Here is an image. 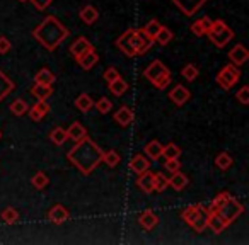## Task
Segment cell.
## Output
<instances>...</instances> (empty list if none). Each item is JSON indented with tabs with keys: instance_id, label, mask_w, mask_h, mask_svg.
Masks as SVG:
<instances>
[{
	"instance_id": "cell-1",
	"label": "cell",
	"mask_w": 249,
	"mask_h": 245,
	"mask_svg": "<svg viewBox=\"0 0 249 245\" xmlns=\"http://www.w3.org/2000/svg\"><path fill=\"white\" fill-rule=\"evenodd\" d=\"M67 159L77 167L82 174L89 176L92 174V170L103 162V150L89 138H82L80 142H77V145L72 150L67 152Z\"/></svg>"
},
{
	"instance_id": "cell-2",
	"label": "cell",
	"mask_w": 249,
	"mask_h": 245,
	"mask_svg": "<svg viewBox=\"0 0 249 245\" xmlns=\"http://www.w3.org/2000/svg\"><path fill=\"white\" fill-rule=\"evenodd\" d=\"M69 29L62 24L56 17L53 16H48L45 21L39 26H36L35 31H33V36L35 39L39 43L41 46H45V49L48 51H53L60 46V43L65 38H69Z\"/></svg>"
},
{
	"instance_id": "cell-3",
	"label": "cell",
	"mask_w": 249,
	"mask_h": 245,
	"mask_svg": "<svg viewBox=\"0 0 249 245\" xmlns=\"http://www.w3.org/2000/svg\"><path fill=\"white\" fill-rule=\"evenodd\" d=\"M143 75L149 82L154 83V87L159 90H164L171 83V72L167 70V66L164 65L160 60H154L145 70Z\"/></svg>"
},
{
	"instance_id": "cell-4",
	"label": "cell",
	"mask_w": 249,
	"mask_h": 245,
	"mask_svg": "<svg viewBox=\"0 0 249 245\" xmlns=\"http://www.w3.org/2000/svg\"><path fill=\"white\" fill-rule=\"evenodd\" d=\"M205 34L208 36L212 43H213L217 48H224L232 38H234V31L225 24L222 19H217V21H212L210 28L207 29Z\"/></svg>"
},
{
	"instance_id": "cell-5",
	"label": "cell",
	"mask_w": 249,
	"mask_h": 245,
	"mask_svg": "<svg viewBox=\"0 0 249 245\" xmlns=\"http://www.w3.org/2000/svg\"><path fill=\"white\" fill-rule=\"evenodd\" d=\"M215 211H217L218 216L222 218V221L229 227V225H232L242 213H244V204L235 199V197L229 196Z\"/></svg>"
},
{
	"instance_id": "cell-6",
	"label": "cell",
	"mask_w": 249,
	"mask_h": 245,
	"mask_svg": "<svg viewBox=\"0 0 249 245\" xmlns=\"http://www.w3.org/2000/svg\"><path fill=\"white\" fill-rule=\"evenodd\" d=\"M207 216H208V214L205 213V211L201 210L198 204L188 206L186 210L181 213V218H183V220L186 221V223L190 225V227L193 228L196 233L205 231V228H207Z\"/></svg>"
},
{
	"instance_id": "cell-7",
	"label": "cell",
	"mask_w": 249,
	"mask_h": 245,
	"mask_svg": "<svg viewBox=\"0 0 249 245\" xmlns=\"http://www.w3.org/2000/svg\"><path fill=\"white\" fill-rule=\"evenodd\" d=\"M239 79H241V70H239V66L232 65V63L225 65L224 68L217 73V83L224 90H231L232 87L239 82Z\"/></svg>"
},
{
	"instance_id": "cell-8",
	"label": "cell",
	"mask_w": 249,
	"mask_h": 245,
	"mask_svg": "<svg viewBox=\"0 0 249 245\" xmlns=\"http://www.w3.org/2000/svg\"><path fill=\"white\" fill-rule=\"evenodd\" d=\"M171 2H173L186 17H191V16H195L205 4H207L208 0H171Z\"/></svg>"
},
{
	"instance_id": "cell-9",
	"label": "cell",
	"mask_w": 249,
	"mask_h": 245,
	"mask_svg": "<svg viewBox=\"0 0 249 245\" xmlns=\"http://www.w3.org/2000/svg\"><path fill=\"white\" fill-rule=\"evenodd\" d=\"M133 33H135V29H126V33H123V34L116 39V46L126 56H135V49H133V46H132Z\"/></svg>"
},
{
	"instance_id": "cell-10",
	"label": "cell",
	"mask_w": 249,
	"mask_h": 245,
	"mask_svg": "<svg viewBox=\"0 0 249 245\" xmlns=\"http://www.w3.org/2000/svg\"><path fill=\"white\" fill-rule=\"evenodd\" d=\"M92 49H94V46L89 43V39L80 36V38H77L75 41L72 43V46H70V55H72L73 58H79L84 53H89V51H92Z\"/></svg>"
},
{
	"instance_id": "cell-11",
	"label": "cell",
	"mask_w": 249,
	"mask_h": 245,
	"mask_svg": "<svg viewBox=\"0 0 249 245\" xmlns=\"http://www.w3.org/2000/svg\"><path fill=\"white\" fill-rule=\"evenodd\" d=\"M229 60H231L232 65L241 66L249 60V51L242 45H235L234 48L229 51Z\"/></svg>"
},
{
	"instance_id": "cell-12",
	"label": "cell",
	"mask_w": 249,
	"mask_h": 245,
	"mask_svg": "<svg viewBox=\"0 0 249 245\" xmlns=\"http://www.w3.org/2000/svg\"><path fill=\"white\" fill-rule=\"evenodd\" d=\"M132 46H133V49H135V55H143V53L152 46V41H149L142 33L135 29V33H133V36H132Z\"/></svg>"
},
{
	"instance_id": "cell-13",
	"label": "cell",
	"mask_w": 249,
	"mask_h": 245,
	"mask_svg": "<svg viewBox=\"0 0 249 245\" xmlns=\"http://www.w3.org/2000/svg\"><path fill=\"white\" fill-rule=\"evenodd\" d=\"M133 119H135V114H133V111L126 106H121L120 109L114 113V121H116L120 126H123V128H126L128 125H132Z\"/></svg>"
},
{
	"instance_id": "cell-14",
	"label": "cell",
	"mask_w": 249,
	"mask_h": 245,
	"mask_svg": "<svg viewBox=\"0 0 249 245\" xmlns=\"http://www.w3.org/2000/svg\"><path fill=\"white\" fill-rule=\"evenodd\" d=\"M190 97H191L190 90H188L186 87H183V85H176L169 92V99L173 100L176 106H184V104L190 100Z\"/></svg>"
},
{
	"instance_id": "cell-15",
	"label": "cell",
	"mask_w": 249,
	"mask_h": 245,
	"mask_svg": "<svg viewBox=\"0 0 249 245\" xmlns=\"http://www.w3.org/2000/svg\"><path fill=\"white\" fill-rule=\"evenodd\" d=\"M48 218L52 223L60 225L69 220V210H67L63 204H55V206H52V210L48 211Z\"/></svg>"
},
{
	"instance_id": "cell-16",
	"label": "cell",
	"mask_w": 249,
	"mask_h": 245,
	"mask_svg": "<svg viewBox=\"0 0 249 245\" xmlns=\"http://www.w3.org/2000/svg\"><path fill=\"white\" fill-rule=\"evenodd\" d=\"M48 113H50V104L46 100H38L35 106H31V109H28V114L33 121H41Z\"/></svg>"
},
{
	"instance_id": "cell-17",
	"label": "cell",
	"mask_w": 249,
	"mask_h": 245,
	"mask_svg": "<svg viewBox=\"0 0 249 245\" xmlns=\"http://www.w3.org/2000/svg\"><path fill=\"white\" fill-rule=\"evenodd\" d=\"M137 186H139L145 194L154 193V172H150V170H145V172L139 174Z\"/></svg>"
},
{
	"instance_id": "cell-18",
	"label": "cell",
	"mask_w": 249,
	"mask_h": 245,
	"mask_svg": "<svg viewBox=\"0 0 249 245\" xmlns=\"http://www.w3.org/2000/svg\"><path fill=\"white\" fill-rule=\"evenodd\" d=\"M149 167H150L149 159H147L145 155H142V153H137V155H133L132 160H130V169L135 174L145 172V170H149Z\"/></svg>"
},
{
	"instance_id": "cell-19",
	"label": "cell",
	"mask_w": 249,
	"mask_h": 245,
	"mask_svg": "<svg viewBox=\"0 0 249 245\" xmlns=\"http://www.w3.org/2000/svg\"><path fill=\"white\" fill-rule=\"evenodd\" d=\"M207 227L210 228L213 233H222V231L227 228V225L222 221V218L218 216L217 211H210L207 216Z\"/></svg>"
},
{
	"instance_id": "cell-20",
	"label": "cell",
	"mask_w": 249,
	"mask_h": 245,
	"mask_svg": "<svg viewBox=\"0 0 249 245\" xmlns=\"http://www.w3.org/2000/svg\"><path fill=\"white\" fill-rule=\"evenodd\" d=\"M139 223L142 225L145 230H152V228H156L157 223H159V216H157L152 210H145L139 216Z\"/></svg>"
},
{
	"instance_id": "cell-21",
	"label": "cell",
	"mask_w": 249,
	"mask_h": 245,
	"mask_svg": "<svg viewBox=\"0 0 249 245\" xmlns=\"http://www.w3.org/2000/svg\"><path fill=\"white\" fill-rule=\"evenodd\" d=\"M67 136H69V140H72V142L77 143V142H80L82 138H86L87 130L80 125L79 121H75V123H72V125L69 126V130H67Z\"/></svg>"
},
{
	"instance_id": "cell-22",
	"label": "cell",
	"mask_w": 249,
	"mask_h": 245,
	"mask_svg": "<svg viewBox=\"0 0 249 245\" xmlns=\"http://www.w3.org/2000/svg\"><path fill=\"white\" fill-rule=\"evenodd\" d=\"M188 182H190L188 176H184V174L179 172V170H178V172H173V176L169 177V186L173 187L174 191H178V193L183 191L184 187L188 186Z\"/></svg>"
},
{
	"instance_id": "cell-23",
	"label": "cell",
	"mask_w": 249,
	"mask_h": 245,
	"mask_svg": "<svg viewBox=\"0 0 249 245\" xmlns=\"http://www.w3.org/2000/svg\"><path fill=\"white\" fill-rule=\"evenodd\" d=\"M162 148L164 147L157 140H154V142H149L143 147V152H145V157H149L150 160H159L162 157Z\"/></svg>"
},
{
	"instance_id": "cell-24",
	"label": "cell",
	"mask_w": 249,
	"mask_h": 245,
	"mask_svg": "<svg viewBox=\"0 0 249 245\" xmlns=\"http://www.w3.org/2000/svg\"><path fill=\"white\" fill-rule=\"evenodd\" d=\"M12 90H14V82L0 70V102H2Z\"/></svg>"
},
{
	"instance_id": "cell-25",
	"label": "cell",
	"mask_w": 249,
	"mask_h": 245,
	"mask_svg": "<svg viewBox=\"0 0 249 245\" xmlns=\"http://www.w3.org/2000/svg\"><path fill=\"white\" fill-rule=\"evenodd\" d=\"M55 73L50 68H41L35 75V83H43V85H53L55 83Z\"/></svg>"
},
{
	"instance_id": "cell-26",
	"label": "cell",
	"mask_w": 249,
	"mask_h": 245,
	"mask_svg": "<svg viewBox=\"0 0 249 245\" xmlns=\"http://www.w3.org/2000/svg\"><path fill=\"white\" fill-rule=\"evenodd\" d=\"M31 94L36 97L38 100H46L48 97H52L53 89L52 85H43V83H35L31 87Z\"/></svg>"
},
{
	"instance_id": "cell-27",
	"label": "cell",
	"mask_w": 249,
	"mask_h": 245,
	"mask_svg": "<svg viewBox=\"0 0 249 245\" xmlns=\"http://www.w3.org/2000/svg\"><path fill=\"white\" fill-rule=\"evenodd\" d=\"M159 29H160V22L157 21V19H152V21H149L142 29H140V33H142L149 41L154 43V39H156V34H157Z\"/></svg>"
},
{
	"instance_id": "cell-28",
	"label": "cell",
	"mask_w": 249,
	"mask_h": 245,
	"mask_svg": "<svg viewBox=\"0 0 249 245\" xmlns=\"http://www.w3.org/2000/svg\"><path fill=\"white\" fill-rule=\"evenodd\" d=\"M107 89H109V92L113 94V96L120 97L128 90V83H126V80L121 79V77H118L116 80H113V82L107 83Z\"/></svg>"
},
{
	"instance_id": "cell-29",
	"label": "cell",
	"mask_w": 249,
	"mask_h": 245,
	"mask_svg": "<svg viewBox=\"0 0 249 245\" xmlns=\"http://www.w3.org/2000/svg\"><path fill=\"white\" fill-rule=\"evenodd\" d=\"M77 63H79L80 66H82L84 70H90L94 65L97 63V60H99V56L96 55V51H89V53H84L82 56H79V58H75Z\"/></svg>"
},
{
	"instance_id": "cell-30",
	"label": "cell",
	"mask_w": 249,
	"mask_h": 245,
	"mask_svg": "<svg viewBox=\"0 0 249 245\" xmlns=\"http://www.w3.org/2000/svg\"><path fill=\"white\" fill-rule=\"evenodd\" d=\"M79 16L86 24H94V22L99 19V12H97L96 7H92V5H86V7L80 11Z\"/></svg>"
},
{
	"instance_id": "cell-31",
	"label": "cell",
	"mask_w": 249,
	"mask_h": 245,
	"mask_svg": "<svg viewBox=\"0 0 249 245\" xmlns=\"http://www.w3.org/2000/svg\"><path fill=\"white\" fill-rule=\"evenodd\" d=\"M75 107L80 111V113H87V111H90L94 107L92 97L87 96V94H80V96L75 99Z\"/></svg>"
},
{
	"instance_id": "cell-32",
	"label": "cell",
	"mask_w": 249,
	"mask_h": 245,
	"mask_svg": "<svg viewBox=\"0 0 249 245\" xmlns=\"http://www.w3.org/2000/svg\"><path fill=\"white\" fill-rule=\"evenodd\" d=\"M173 38H174L173 31H171V29H167L166 26H160V29L157 31L156 39H154V41L159 43L160 46H166V45H169L171 39H173Z\"/></svg>"
},
{
	"instance_id": "cell-33",
	"label": "cell",
	"mask_w": 249,
	"mask_h": 245,
	"mask_svg": "<svg viewBox=\"0 0 249 245\" xmlns=\"http://www.w3.org/2000/svg\"><path fill=\"white\" fill-rule=\"evenodd\" d=\"M167 187H169V179H167L162 172L154 174V191H156V193H162Z\"/></svg>"
},
{
	"instance_id": "cell-34",
	"label": "cell",
	"mask_w": 249,
	"mask_h": 245,
	"mask_svg": "<svg viewBox=\"0 0 249 245\" xmlns=\"http://www.w3.org/2000/svg\"><path fill=\"white\" fill-rule=\"evenodd\" d=\"M103 162L106 163L107 167H111V169H114V167H116L118 163L121 162V157H120V153H118L116 150H109V152H103Z\"/></svg>"
},
{
	"instance_id": "cell-35",
	"label": "cell",
	"mask_w": 249,
	"mask_h": 245,
	"mask_svg": "<svg viewBox=\"0 0 249 245\" xmlns=\"http://www.w3.org/2000/svg\"><path fill=\"white\" fill-rule=\"evenodd\" d=\"M50 140H52L55 145H63V143L69 140V136H67V130H63V128H55V130H52V133H50Z\"/></svg>"
},
{
	"instance_id": "cell-36",
	"label": "cell",
	"mask_w": 249,
	"mask_h": 245,
	"mask_svg": "<svg viewBox=\"0 0 249 245\" xmlns=\"http://www.w3.org/2000/svg\"><path fill=\"white\" fill-rule=\"evenodd\" d=\"M162 157L166 160H169V159H179V157H181V148L176 145V143H169V145H166L162 148Z\"/></svg>"
},
{
	"instance_id": "cell-37",
	"label": "cell",
	"mask_w": 249,
	"mask_h": 245,
	"mask_svg": "<svg viewBox=\"0 0 249 245\" xmlns=\"http://www.w3.org/2000/svg\"><path fill=\"white\" fill-rule=\"evenodd\" d=\"M11 113L14 114V116H22V114H26L28 113V109H29V106H28V102L26 100H22V99H18V100H14V102L11 104Z\"/></svg>"
},
{
	"instance_id": "cell-38",
	"label": "cell",
	"mask_w": 249,
	"mask_h": 245,
	"mask_svg": "<svg viewBox=\"0 0 249 245\" xmlns=\"http://www.w3.org/2000/svg\"><path fill=\"white\" fill-rule=\"evenodd\" d=\"M0 216H2L4 223H7V225H14V223H18V220H19V213L12 206L5 208V210L2 211V214H0Z\"/></svg>"
},
{
	"instance_id": "cell-39",
	"label": "cell",
	"mask_w": 249,
	"mask_h": 245,
	"mask_svg": "<svg viewBox=\"0 0 249 245\" xmlns=\"http://www.w3.org/2000/svg\"><path fill=\"white\" fill-rule=\"evenodd\" d=\"M48 182H50V179L45 172H36L35 176L31 177V184L36 189H45V187L48 186Z\"/></svg>"
},
{
	"instance_id": "cell-40",
	"label": "cell",
	"mask_w": 249,
	"mask_h": 245,
	"mask_svg": "<svg viewBox=\"0 0 249 245\" xmlns=\"http://www.w3.org/2000/svg\"><path fill=\"white\" fill-rule=\"evenodd\" d=\"M215 165L218 167L220 170H227L229 167L232 165V157L229 155L227 152H222L217 155V159H215Z\"/></svg>"
},
{
	"instance_id": "cell-41",
	"label": "cell",
	"mask_w": 249,
	"mask_h": 245,
	"mask_svg": "<svg viewBox=\"0 0 249 245\" xmlns=\"http://www.w3.org/2000/svg\"><path fill=\"white\" fill-rule=\"evenodd\" d=\"M198 73H200V72H198V66L193 65V63H188V65L181 70V75H183L188 82H193V80L198 77Z\"/></svg>"
},
{
	"instance_id": "cell-42",
	"label": "cell",
	"mask_w": 249,
	"mask_h": 245,
	"mask_svg": "<svg viewBox=\"0 0 249 245\" xmlns=\"http://www.w3.org/2000/svg\"><path fill=\"white\" fill-rule=\"evenodd\" d=\"M94 106H96V109L99 111L101 114H107L111 109H113V102H111V100L107 99V97H101V99L97 100V102L94 104Z\"/></svg>"
},
{
	"instance_id": "cell-43",
	"label": "cell",
	"mask_w": 249,
	"mask_h": 245,
	"mask_svg": "<svg viewBox=\"0 0 249 245\" xmlns=\"http://www.w3.org/2000/svg\"><path fill=\"white\" fill-rule=\"evenodd\" d=\"M235 97H237V100L241 104H244V106H248L249 104V87L248 85H242L241 89L237 90V94H235Z\"/></svg>"
},
{
	"instance_id": "cell-44",
	"label": "cell",
	"mask_w": 249,
	"mask_h": 245,
	"mask_svg": "<svg viewBox=\"0 0 249 245\" xmlns=\"http://www.w3.org/2000/svg\"><path fill=\"white\" fill-rule=\"evenodd\" d=\"M191 33H193L195 36H198V38H201V36H205V33H207V29L203 28V24H201V21H195L193 24L190 26Z\"/></svg>"
},
{
	"instance_id": "cell-45",
	"label": "cell",
	"mask_w": 249,
	"mask_h": 245,
	"mask_svg": "<svg viewBox=\"0 0 249 245\" xmlns=\"http://www.w3.org/2000/svg\"><path fill=\"white\" fill-rule=\"evenodd\" d=\"M164 167H166V169L169 170L171 174H173V172H178V170L181 169L179 159H169V160H166V163H164Z\"/></svg>"
},
{
	"instance_id": "cell-46",
	"label": "cell",
	"mask_w": 249,
	"mask_h": 245,
	"mask_svg": "<svg viewBox=\"0 0 249 245\" xmlns=\"http://www.w3.org/2000/svg\"><path fill=\"white\" fill-rule=\"evenodd\" d=\"M118 77H121V75H120V72L114 68V66H111V68H107L106 72H104V80H106L107 83L113 82V80H116Z\"/></svg>"
},
{
	"instance_id": "cell-47",
	"label": "cell",
	"mask_w": 249,
	"mask_h": 245,
	"mask_svg": "<svg viewBox=\"0 0 249 245\" xmlns=\"http://www.w3.org/2000/svg\"><path fill=\"white\" fill-rule=\"evenodd\" d=\"M11 48H12L11 41H9L5 36H0V53H2V55H5V53L11 51Z\"/></svg>"
},
{
	"instance_id": "cell-48",
	"label": "cell",
	"mask_w": 249,
	"mask_h": 245,
	"mask_svg": "<svg viewBox=\"0 0 249 245\" xmlns=\"http://www.w3.org/2000/svg\"><path fill=\"white\" fill-rule=\"evenodd\" d=\"M33 4H35V7L38 9V11H45V9H48L50 5H52L53 0H31Z\"/></svg>"
},
{
	"instance_id": "cell-49",
	"label": "cell",
	"mask_w": 249,
	"mask_h": 245,
	"mask_svg": "<svg viewBox=\"0 0 249 245\" xmlns=\"http://www.w3.org/2000/svg\"><path fill=\"white\" fill-rule=\"evenodd\" d=\"M200 21H201V24H203V28H205V29H208V28H210L212 21H210V19H208V17H201Z\"/></svg>"
},
{
	"instance_id": "cell-50",
	"label": "cell",
	"mask_w": 249,
	"mask_h": 245,
	"mask_svg": "<svg viewBox=\"0 0 249 245\" xmlns=\"http://www.w3.org/2000/svg\"><path fill=\"white\" fill-rule=\"evenodd\" d=\"M19 2H28V0H19Z\"/></svg>"
},
{
	"instance_id": "cell-51",
	"label": "cell",
	"mask_w": 249,
	"mask_h": 245,
	"mask_svg": "<svg viewBox=\"0 0 249 245\" xmlns=\"http://www.w3.org/2000/svg\"><path fill=\"white\" fill-rule=\"evenodd\" d=\"M0 138H2V131H0Z\"/></svg>"
}]
</instances>
